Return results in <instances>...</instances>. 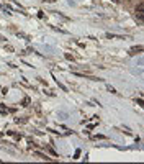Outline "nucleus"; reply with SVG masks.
Here are the masks:
<instances>
[{"label": "nucleus", "mask_w": 144, "mask_h": 164, "mask_svg": "<svg viewBox=\"0 0 144 164\" xmlns=\"http://www.w3.org/2000/svg\"><path fill=\"white\" fill-rule=\"evenodd\" d=\"M143 8H144V4L141 2V4L138 5V8H136V13H138V18H139V20H143Z\"/></svg>", "instance_id": "f257e3e1"}, {"label": "nucleus", "mask_w": 144, "mask_h": 164, "mask_svg": "<svg viewBox=\"0 0 144 164\" xmlns=\"http://www.w3.org/2000/svg\"><path fill=\"white\" fill-rule=\"evenodd\" d=\"M139 51H143V48H141V46H138V48H133L131 49V54H136V53H139Z\"/></svg>", "instance_id": "f03ea898"}]
</instances>
